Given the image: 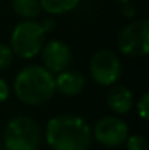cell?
<instances>
[{
  "instance_id": "277c9868",
  "label": "cell",
  "mask_w": 149,
  "mask_h": 150,
  "mask_svg": "<svg viewBox=\"0 0 149 150\" xmlns=\"http://www.w3.org/2000/svg\"><path fill=\"white\" fill-rule=\"evenodd\" d=\"M46 42V32L40 22L24 21L18 23L10 37V50L19 58H34L38 55Z\"/></svg>"
},
{
  "instance_id": "52a82bcc",
  "label": "cell",
  "mask_w": 149,
  "mask_h": 150,
  "mask_svg": "<svg viewBox=\"0 0 149 150\" xmlns=\"http://www.w3.org/2000/svg\"><path fill=\"white\" fill-rule=\"evenodd\" d=\"M92 137L105 147H118L129 137L127 124L117 117H104L94 127Z\"/></svg>"
},
{
  "instance_id": "7c38bea8",
  "label": "cell",
  "mask_w": 149,
  "mask_h": 150,
  "mask_svg": "<svg viewBox=\"0 0 149 150\" xmlns=\"http://www.w3.org/2000/svg\"><path fill=\"white\" fill-rule=\"evenodd\" d=\"M81 0H40L41 9L50 15H61L73 10Z\"/></svg>"
},
{
  "instance_id": "2e32d148",
  "label": "cell",
  "mask_w": 149,
  "mask_h": 150,
  "mask_svg": "<svg viewBox=\"0 0 149 150\" xmlns=\"http://www.w3.org/2000/svg\"><path fill=\"white\" fill-rule=\"evenodd\" d=\"M9 96H10V88H9L7 82L0 77V103L6 102L9 99Z\"/></svg>"
},
{
  "instance_id": "6da1fadb",
  "label": "cell",
  "mask_w": 149,
  "mask_h": 150,
  "mask_svg": "<svg viewBox=\"0 0 149 150\" xmlns=\"http://www.w3.org/2000/svg\"><path fill=\"white\" fill-rule=\"evenodd\" d=\"M46 142L53 150H89L92 131L78 115H58L46 125Z\"/></svg>"
},
{
  "instance_id": "4fadbf2b",
  "label": "cell",
  "mask_w": 149,
  "mask_h": 150,
  "mask_svg": "<svg viewBox=\"0 0 149 150\" xmlns=\"http://www.w3.org/2000/svg\"><path fill=\"white\" fill-rule=\"evenodd\" d=\"M126 149L127 150H148V144L143 136H129L126 140Z\"/></svg>"
},
{
  "instance_id": "ba28073f",
  "label": "cell",
  "mask_w": 149,
  "mask_h": 150,
  "mask_svg": "<svg viewBox=\"0 0 149 150\" xmlns=\"http://www.w3.org/2000/svg\"><path fill=\"white\" fill-rule=\"evenodd\" d=\"M41 58L46 69L51 73H60L69 69L72 63V51L63 41L54 40L47 42L41 50Z\"/></svg>"
},
{
  "instance_id": "ffe728a7",
  "label": "cell",
  "mask_w": 149,
  "mask_h": 150,
  "mask_svg": "<svg viewBox=\"0 0 149 150\" xmlns=\"http://www.w3.org/2000/svg\"><path fill=\"white\" fill-rule=\"evenodd\" d=\"M0 150H3V147H1V146H0Z\"/></svg>"
},
{
  "instance_id": "5bb4252c",
  "label": "cell",
  "mask_w": 149,
  "mask_h": 150,
  "mask_svg": "<svg viewBox=\"0 0 149 150\" xmlns=\"http://www.w3.org/2000/svg\"><path fill=\"white\" fill-rule=\"evenodd\" d=\"M12 60H13V52L10 47L0 42V71L7 69L12 64Z\"/></svg>"
},
{
  "instance_id": "5b68a950",
  "label": "cell",
  "mask_w": 149,
  "mask_h": 150,
  "mask_svg": "<svg viewBox=\"0 0 149 150\" xmlns=\"http://www.w3.org/2000/svg\"><path fill=\"white\" fill-rule=\"evenodd\" d=\"M117 45L127 57H145L149 51V22L140 19L129 23L118 34Z\"/></svg>"
},
{
  "instance_id": "9c48e42d",
  "label": "cell",
  "mask_w": 149,
  "mask_h": 150,
  "mask_svg": "<svg viewBox=\"0 0 149 150\" xmlns=\"http://www.w3.org/2000/svg\"><path fill=\"white\" fill-rule=\"evenodd\" d=\"M54 83H56V91L60 92L61 95L75 96L83 91L86 79L81 71L66 69L60 71L57 77H54Z\"/></svg>"
},
{
  "instance_id": "8992f818",
  "label": "cell",
  "mask_w": 149,
  "mask_h": 150,
  "mask_svg": "<svg viewBox=\"0 0 149 150\" xmlns=\"http://www.w3.org/2000/svg\"><path fill=\"white\" fill-rule=\"evenodd\" d=\"M89 73L95 83L113 86L121 76V63L113 51L99 50L89 61Z\"/></svg>"
},
{
  "instance_id": "3957f363",
  "label": "cell",
  "mask_w": 149,
  "mask_h": 150,
  "mask_svg": "<svg viewBox=\"0 0 149 150\" xmlns=\"http://www.w3.org/2000/svg\"><path fill=\"white\" fill-rule=\"evenodd\" d=\"M41 144V128L29 117L12 118L3 136V150H38Z\"/></svg>"
},
{
  "instance_id": "30bf717a",
  "label": "cell",
  "mask_w": 149,
  "mask_h": 150,
  "mask_svg": "<svg viewBox=\"0 0 149 150\" xmlns=\"http://www.w3.org/2000/svg\"><path fill=\"white\" fill-rule=\"evenodd\" d=\"M133 95L126 86H111L107 93V103L114 114H126L133 106Z\"/></svg>"
},
{
  "instance_id": "d6986e66",
  "label": "cell",
  "mask_w": 149,
  "mask_h": 150,
  "mask_svg": "<svg viewBox=\"0 0 149 150\" xmlns=\"http://www.w3.org/2000/svg\"><path fill=\"white\" fill-rule=\"evenodd\" d=\"M117 1H120V3H129V1H132V0H117Z\"/></svg>"
},
{
  "instance_id": "ac0fdd59",
  "label": "cell",
  "mask_w": 149,
  "mask_h": 150,
  "mask_svg": "<svg viewBox=\"0 0 149 150\" xmlns=\"http://www.w3.org/2000/svg\"><path fill=\"white\" fill-rule=\"evenodd\" d=\"M41 26H43V29H44L46 34H47V32H51V31L56 28V21H54L53 18H46V19L41 22Z\"/></svg>"
},
{
  "instance_id": "8fae6325",
  "label": "cell",
  "mask_w": 149,
  "mask_h": 150,
  "mask_svg": "<svg viewBox=\"0 0 149 150\" xmlns=\"http://www.w3.org/2000/svg\"><path fill=\"white\" fill-rule=\"evenodd\" d=\"M12 6L15 13L26 21H35L43 10L40 0H12Z\"/></svg>"
},
{
  "instance_id": "7a4b0ae2",
  "label": "cell",
  "mask_w": 149,
  "mask_h": 150,
  "mask_svg": "<svg viewBox=\"0 0 149 150\" xmlns=\"http://www.w3.org/2000/svg\"><path fill=\"white\" fill-rule=\"evenodd\" d=\"M13 91L18 99L25 105H43L56 92L54 74L41 66H26L16 74Z\"/></svg>"
},
{
  "instance_id": "e0dca14e",
  "label": "cell",
  "mask_w": 149,
  "mask_h": 150,
  "mask_svg": "<svg viewBox=\"0 0 149 150\" xmlns=\"http://www.w3.org/2000/svg\"><path fill=\"white\" fill-rule=\"evenodd\" d=\"M121 13H123L126 18H133V16L136 15V6L132 4V1H129V3H123Z\"/></svg>"
},
{
  "instance_id": "9a60e30c",
  "label": "cell",
  "mask_w": 149,
  "mask_h": 150,
  "mask_svg": "<svg viewBox=\"0 0 149 150\" xmlns=\"http://www.w3.org/2000/svg\"><path fill=\"white\" fill-rule=\"evenodd\" d=\"M138 114L143 121H148L149 118V95L143 93L140 99L138 100Z\"/></svg>"
}]
</instances>
